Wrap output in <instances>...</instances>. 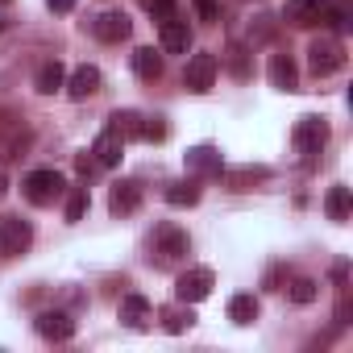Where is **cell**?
Returning a JSON list of instances; mask_svg holds the SVG:
<instances>
[{"instance_id": "cell-2", "label": "cell", "mask_w": 353, "mask_h": 353, "mask_svg": "<svg viewBox=\"0 0 353 353\" xmlns=\"http://www.w3.org/2000/svg\"><path fill=\"white\" fill-rule=\"evenodd\" d=\"M21 192H26V200H30V204L50 208L54 200H63V196H67V179H63L59 170H34V174H26Z\"/></svg>"}, {"instance_id": "cell-35", "label": "cell", "mask_w": 353, "mask_h": 353, "mask_svg": "<svg viewBox=\"0 0 353 353\" xmlns=\"http://www.w3.org/2000/svg\"><path fill=\"white\" fill-rule=\"evenodd\" d=\"M0 30H5V17H0Z\"/></svg>"}, {"instance_id": "cell-20", "label": "cell", "mask_w": 353, "mask_h": 353, "mask_svg": "<svg viewBox=\"0 0 353 353\" xmlns=\"http://www.w3.org/2000/svg\"><path fill=\"white\" fill-rule=\"evenodd\" d=\"M133 71H137L141 79H158V75H162V54H158L154 46L133 50Z\"/></svg>"}, {"instance_id": "cell-6", "label": "cell", "mask_w": 353, "mask_h": 353, "mask_svg": "<svg viewBox=\"0 0 353 353\" xmlns=\"http://www.w3.org/2000/svg\"><path fill=\"white\" fill-rule=\"evenodd\" d=\"M216 71H221L216 54L200 50V54H192V59H188V71H183V88H188V92H208V88L216 83Z\"/></svg>"}, {"instance_id": "cell-23", "label": "cell", "mask_w": 353, "mask_h": 353, "mask_svg": "<svg viewBox=\"0 0 353 353\" xmlns=\"http://www.w3.org/2000/svg\"><path fill=\"white\" fill-rule=\"evenodd\" d=\"M229 320L241 324V328L254 324V320H258V299H254V295H233V299H229Z\"/></svg>"}, {"instance_id": "cell-29", "label": "cell", "mask_w": 353, "mask_h": 353, "mask_svg": "<svg viewBox=\"0 0 353 353\" xmlns=\"http://www.w3.org/2000/svg\"><path fill=\"white\" fill-rule=\"evenodd\" d=\"M229 71H233L237 79L250 75V67H245V50H241V46H229Z\"/></svg>"}, {"instance_id": "cell-19", "label": "cell", "mask_w": 353, "mask_h": 353, "mask_svg": "<svg viewBox=\"0 0 353 353\" xmlns=\"http://www.w3.org/2000/svg\"><path fill=\"white\" fill-rule=\"evenodd\" d=\"M196 324V316H192V303H174V307H162V328L166 332H188Z\"/></svg>"}, {"instance_id": "cell-21", "label": "cell", "mask_w": 353, "mask_h": 353, "mask_svg": "<svg viewBox=\"0 0 353 353\" xmlns=\"http://www.w3.org/2000/svg\"><path fill=\"white\" fill-rule=\"evenodd\" d=\"M108 129L121 133L125 141H133V137H141V112H129V108L125 112H112L108 117Z\"/></svg>"}, {"instance_id": "cell-7", "label": "cell", "mask_w": 353, "mask_h": 353, "mask_svg": "<svg viewBox=\"0 0 353 353\" xmlns=\"http://www.w3.org/2000/svg\"><path fill=\"white\" fill-rule=\"evenodd\" d=\"M307 54H312V71H316V75H332V71L345 67V46H341V38H316V42L307 46Z\"/></svg>"}, {"instance_id": "cell-13", "label": "cell", "mask_w": 353, "mask_h": 353, "mask_svg": "<svg viewBox=\"0 0 353 353\" xmlns=\"http://www.w3.org/2000/svg\"><path fill=\"white\" fill-rule=\"evenodd\" d=\"M38 332H42L46 341H71V336H75V320H71L67 312H42V316H38Z\"/></svg>"}, {"instance_id": "cell-17", "label": "cell", "mask_w": 353, "mask_h": 353, "mask_svg": "<svg viewBox=\"0 0 353 353\" xmlns=\"http://www.w3.org/2000/svg\"><path fill=\"white\" fill-rule=\"evenodd\" d=\"M270 83L283 88V92H295V88H299V71H295V63H291L287 54H274V59H270Z\"/></svg>"}, {"instance_id": "cell-24", "label": "cell", "mask_w": 353, "mask_h": 353, "mask_svg": "<svg viewBox=\"0 0 353 353\" xmlns=\"http://www.w3.org/2000/svg\"><path fill=\"white\" fill-rule=\"evenodd\" d=\"M166 204L170 208H192V204H200V188L196 183H170L166 188Z\"/></svg>"}, {"instance_id": "cell-12", "label": "cell", "mask_w": 353, "mask_h": 353, "mask_svg": "<svg viewBox=\"0 0 353 353\" xmlns=\"http://www.w3.org/2000/svg\"><path fill=\"white\" fill-rule=\"evenodd\" d=\"M162 50H166V54H188V50H192V30H188V21H179V17H166V21H162Z\"/></svg>"}, {"instance_id": "cell-27", "label": "cell", "mask_w": 353, "mask_h": 353, "mask_svg": "<svg viewBox=\"0 0 353 353\" xmlns=\"http://www.w3.org/2000/svg\"><path fill=\"white\" fill-rule=\"evenodd\" d=\"M141 137L145 141H162L166 137V117H141Z\"/></svg>"}, {"instance_id": "cell-25", "label": "cell", "mask_w": 353, "mask_h": 353, "mask_svg": "<svg viewBox=\"0 0 353 353\" xmlns=\"http://www.w3.org/2000/svg\"><path fill=\"white\" fill-rule=\"evenodd\" d=\"M266 174H270L266 166H241V170H233V174H229V188H233V192H250V183L266 179Z\"/></svg>"}, {"instance_id": "cell-1", "label": "cell", "mask_w": 353, "mask_h": 353, "mask_svg": "<svg viewBox=\"0 0 353 353\" xmlns=\"http://www.w3.org/2000/svg\"><path fill=\"white\" fill-rule=\"evenodd\" d=\"M188 250H192V241H188L183 229L158 225V229H154V241H150V262H158V266H174L179 258H188Z\"/></svg>"}, {"instance_id": "cell-5", "label": "cell", "mask_w": 353, "mask_h": 353, "mask_svg": "<svg viewBox=\"0 0 353 353\" xmlns=\"http://www.w3.org/2000/svg\"><path fill=\"white\" fill-rule=\"evenodd\" d=\"M291 137H295V150H299V154L312 162V158L324 150V141H328V125H324L320 117H299Z\"/></svg>"}, {"instance_id": "cell-30", "label": "cell", "mask_w": 353, "mask_h": 353, "mask_svg": "<svg viewBox=\"0 0 353 353\" xmlns=\"http://www.w3.org/2000/svg\"><path fill=\"white\" fill-rule=\"evenodd\" d=\"M145 9H150V17H158V21L174 17V9H170V0H145Z\"/></svg>"}, {"instance_id": "cell-3", "label": "cell", "mask_w": 353, "mask_h": 353, "mask_svg": "<svg viewBox=\"0 0 353 353\" xmlns=\"http://www.w3.org/2000/svg\"><path fill=\"white\" fill-rule=\"evenodd\" d=\"M212 283H216V274L208 266H192V270H183L179 279H174V295H179L183 303H200V299L212 295Z\"/></svg>"}, {"instance_id": "cell-14", "label": "cell", "mask_w": 353, "mask_h": 353, "mask_svg": "<svg viewBox=\"0 0 353 353\" xmlns=\"http://www.w3.org/2000/svg\"><path fill=\"white\" fill-rule=\"evenodd\" d=\"M96 92H100V67H88V63H83V67L67 79V96H71V100H88V96H96Z\"/></svg>"}, {"instance_id": "cell-10", "label": "cell", "mask_w": 353, "mask_h": 353, "mask_svg": "<svg viewBox=\"0 0 353 353\" xmlns=\"http://www.w3.org/2000/svg\"><path fill=\"white\" fill-rule=\"evenodd\" d=\"M108 208H112L117 216H129V212H137V208H141V188H137L133 179H121V183H112V192H108Z\"/></svg>"}, {"instance_id": "cell-26", "label": "cell", "mask_w": 353, "mask_h": 353, "mask_svg": "<svg viewBox=\"0 0 353 353\" xmlns=\"http://www.w3.org/2000/svg\"><path fill=\"white\" fill-rule=\"evenodd\" d=\"M83 212H88V188H71L67 192V221L75 225V221H83Z\"/></svg>"}, {"instance_id": "cell-16", "label": "cell", "mask_w": 353, "mask_h": 353, "mask_svg": "<svg viewBox=\"0 0 353 353\" xmlns=\"http://www.w3.org/2000/svg\"><path fill=\"white\" fill-rule=\"evenodd\" d=\"M188 170L192 174H221V150H212V145H196V150H188Z\"/></svg>"}, {"instance_id": "cell-28", "label": "cell", "mask_w": 353, "mask_h": 353, "mask_svg": "<svg viewBox=\"0 0 353 353\" xmlns=\"http://www.w3.org/2000/svg\"><path fill=\"white\" fill-rule=\"evenodd\" d=\"M291 299H295V303H312V299H316V283H312V279H295V283H291Z\"/></svg>"}, {"instance_id": "cell-34", "label": "cell", "mask_w": 353, "mask_h": 353, "mask_svg": "<svg viewBox=\"0 0 353 353\" xmlns=\"http://www.w3.org/2000/svg\"><path fill=\"white\" fill-rule=\"evenodd\" d=\"M0 5H13V0H0Z\"/></svg>"}, {"instance_id": "cell-22", "label": "cell", "mask_w": 353, "mask_h": 353, "mask_svg": "<svg viewBox=\"0 0 353 353\" xmlns=\"http://www.w3.org/2000/svg\"><path fill=\"white\" fill-rule=\"evenodd\" d=\"M349 208H353V200H349V188H328V196H324V212L332 216V221H349Z\"/></svg>"}, {"instance_id": "cell-11", "label": "cell", "mask_w": 353, "mask_h": 353, "mask_svg": "<svg viewBox=\"0 0 353 353\" xmlns=\"http://www.w3.org/2000/svg\"><path fill=\"white\" fill-rule=\"evenodd\" d=\"M150 320H154V312H150L145 295H125V299H121V324H125V328L145 332V328H150Z\"/></svg>"}, {"instance_id": "cell-8", "label": "cell", "mask_w": 353, "mask_h": 353, "mask_svg": "<svg viewBox=\"0 0 353 353\" xmlns=\"http://www.w3.org/2000/svg\"><path fill=\"white\" fill-rule=\"evenodd\" d=\"M88 154L96 158V166L112 170V166H121V158H125V137H121V133H112V129H104V133L96 137V145H92Z\"/></svg>"}, {"instance_id": "cell-4", "label": "cell", "mask_w": 353, "mask_h": 353, "mask_svg": "<svg viewBox=\"0 0 353 353\" xmlns=\"http://www.w3.org/2000/svg\"><path fill=\"white\" fill-rule=\"evenodd\" d=\"M30 241H34L30 221H21V216H0V258H17V254H26Z\"/></svg>"}, {"instance_id": "cell-9", "label": "cell", "mask_w": 353, "mask_h": 353, "mask_svg": "<svg viewBox=\"0 0 353 353\" xmlns=\"http://www.w3.org/2000/svg\"><path fill=\"white\" fill-rule=\"evenodd\" d=\"M129 30H133V21L125 17V13H100L96 21H92V34L100 38V42H125L129 38Z\"/></svg>"}, {"instance_id": "cell-15", "label": "cell", "mask_w": 353, "mask_h": 353, "mask_svg": "<svg viewBox=\"0 0 353 353\" xmlns=\"http://www.w3.org/2000/svg\"><path fill=\"white\" fill-rule=\"evenodd\" d=\"M324 9H328V0H287V21L303 30V26H316Z\"/></svg>"}, {"instance_id": "cell-31", "label": "cell", "mask_w": 353, "mask_h": 353, "mask_svg": "<svg viewBox=\"0 0 353 353\" xmlns=\"http://www.w3.org/2000/svg\"><path fill=\"white\" fill-rule=\"evenodd\" d=\"M196 13H200V21H216L221 5H216V0H196Z\"/></svg>"}, {"instance_id": "cell-18", "label": "cell", "mask_w": 353, "mask_h": 353, "mask_svg": "<svg viewBox=\"0 0 353 353\" xmlns=\"http://www.w3.org/2000/svg\"><path fill=\"white\" fill-rule=\"evenodd\" d=\"M34 83H38V92H42V96H54L59 88H67V71H63V63H59V59L42 63V67H38V79H34Z\"/></svg>"}, {"instance_id": "cell-32", "label": "cell", "mask_w": 353, "mask_h": 353, "mask_svg": "<svg viewBox=\"0 0 353 353\" xmlns=\"http://www.w3.org/2000/svg\"><path fill=\"white\" fill-rule=\"evenodd\" d=\"M46 5H50L54 13H71V9H75V0H46Z\"/></svg>"}, {"instance_id": "cell-33", "label": "cell", "mask_w": 353, "mask_h": 353, "mask_svg": "<svg viewBox=\"0 0 353 353\" xmlns=\"http://www.w3.org/2000/svg\"><path fill=\"white\" fill-rule=\"evenodd\" d=\"M0 196H5V174H0Z\"/></svg>"}]
</instances>
